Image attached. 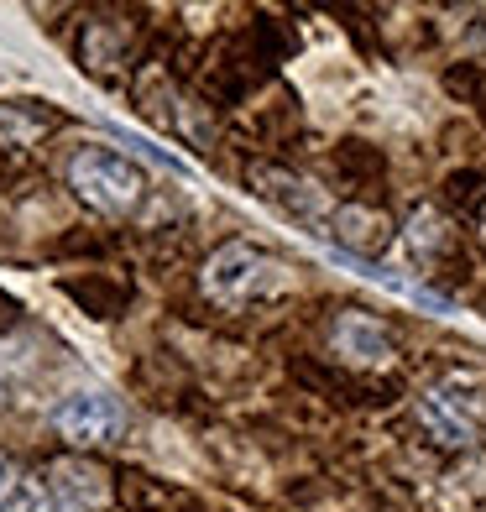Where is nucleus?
I'll list each match as a JSON object with an SVG mask.
<instances>
[{
  "label": "nucleus",
  "mask_w": 486,
  "mask_h": 512,
  "mask_svg": "<svg viewBox=\"0 0 486 512\" xmlns=\"http://www.w3.org/2000/svg\"><path fill=\"white\" fill-rule=\"evenodd\" d=\"M68 183L100 215H131L147 199V173L126 152H110V147H84L68 162Z\"/></svg>",
  "instance_id": "1"
},
{
  "label": "nucleus",
  "mask_w": 486,
  "mask_h": 512,
  "mask_svg": "<svg viewBox=\"0 0 486 512\" xmlns=\"http://www.w3.org/2000/svg\"><path fill=\"white\" fill-rule=\"evenodd\" d=\"M277 283H283V277H277V262H267V256L251 251V246H225V251H215V262L204 267V288H210L215 298H225V304L262 298Z\"/></svg>",
  "instance_id": "2"
},
{
  "label": "nucleus",
  "mask_w": 486,
  "mask_h": 512,
  "mask_svg": "<svg viewBox=\"0 0 486 512\" xmlns=\"http://www.w3.org/2000/svg\"><path fill=\"white\" fill-rule=\"evenodd\" d=\"M53 429L68 439V445H115L126 434V413L105 392H68V398L53 408Z\"/></svg>",
  "instance_id": "3"
},
{
  "label": "nucleus",
  "mask_w": 486,
  "mask_h": 512,
  "mask_svg": "<svg viewBox=\"0 0 486 512\" xmlns=\"http://www.w3.org/2000/svg\"><path fill=\"white\" fill-rule=\"evenodd\" d=\"M419 418H424V429L439 439V445H471V434H476V424H471V408L460 403L450 387H434V392H424Z\"/></svg>",
  "instance_id": "4"
},
{
  "label": "nucleus",
  "mask_w": 486,
  "mask_h": 512,
  "mask_svg": "<svg viewBox=\"0 0 486 512\" xmlns=\"http://www.w3.org/2000/svg\"><path fill=\"white\" fill-rule=\"evenodd\" d=\"M335 351L361 361V366H377V361L392 356V340H387V330H382L372 314H356L351 309V314L335 319Z\"/></svg>",
  "instance_id": "5"
},
{
  "label": "nucleus",
  "mask_w": 486,
  "mask_h": 512,
  "mask_svg": "<svg viewBox=\"0 0 486 512\" xmlns=\"http://www.w3.org/2000/svg\"><path fill=\"white\" fill-rule=\"evenodd\" d=\"M48 476H53V481H48V486H53V497L74 502V507H95V502L110 497L105 471H95V465H84V460H58Z\"/></svg>",
  "instance_id": "6"
},
{
  "label": "nucleus",
  "mask_w": 486,
  "mask_h": 512,
  "mask_svg": "<svg viewBox=\"0 0 486 512\" xmlns=\"http://www.w3.org/2000/svg\"><path fill=\"white\" fill-rule=\"evenodd\" d=\"M0 512H32L27 481H21V471H16L11 460H0Z\"/></svg>",
  "instance_id": "7"
},
{
  "label": "nucleus",
  "mask_w": 486,
  "mask_h": 512,
  "mask_svg": "<svg viewBox=\"0 0 486 512\" xmlns=\"http://www.w3.org/2000/svg\"><path fill=\"white\" fill-rule=\"evenodd\" d=\"M115 136H121V142L126 147H136V152H142V157H152V162H162V168H173V173H189V162H183V157H173L168 147H152L147 142V136H136V131H126V126H110Z\"/></svg>",
  "instance_id": "8"
},
{
  "label": "nucleus",
  "mask_w": 486,
  "mask_h": 512,
  "mask_svg": "<svg viewBox=\"0 0 486 512\" xmlns=\"http://www.w3.org/2000/svg\"><path fill=\"white\" fill-rule=\"evenodd\" d=\"M32 512H89V507H74V502H63V497H48V502H37Z\"/></svg>",
  "instance_id": "9"
}]
</instances>
